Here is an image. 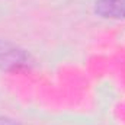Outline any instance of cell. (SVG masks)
I'll return each instance as SVG.
<instances>
[{"label":"cell","instance_id":"obj_1","mask_svg":"<svg viewBox=\"0 0 125 125\" xmlns=\"http://www.w3.org/2000/svg\"><path fill=\"white\" fill-rule=\"evenodd\" d=\"M32 64L31 55L26 50L16 44L0 39V70L1 71H18Z\"/></svg>","mask_w":125,"mask_h":125},{"label":"cell","instance_id":"obj_2","mask_svg":"<svg viewBox=\"0 0 125 125\" xmlns=\"http://www.w3.org/2000/svg\"><path fill=\"white\" fill-rule=\"evenodd\" d=\"M93 10L102 19H125V0H96Z\"/></svg>","mask_w":125,"mask_h":125},{"label":"cell","instance_id":"obj_3","mask_svg":"<svg viewBox=\"0 0 125 125\" xmlns=\"http://www.w3.org/2000/svg\"><path fill=\"white\" fill-rule=\"evenodd\" d=\"M0 125H21L16 119L7 118V116H0Z\"/></svg>","mask_w":125,"mask_h":125}]
</instances>
